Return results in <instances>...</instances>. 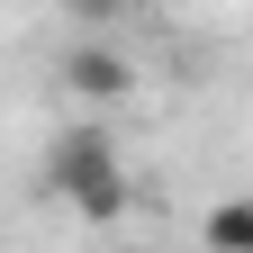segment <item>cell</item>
<instances>
[{"instance_id": "2", "label": "cell", "mask_w": 253, "mask_h": 253, "mask_svg": "<svg viewBox=\"0 0 253 253\" xmlns=\"http://www.w3.org/2000/svg\"><path fill=\"white\" fill-rule=\"evenodd\" d=\"M126 90H136V63L109 45V27H90V37L63 54V100H82V109H109V100H126Z\"/></svg>"}, {"instance_id": "4", "label": "cell", "mask_w": 253, "mask_h": 253, "mask_svg": "<svg viewBox=\"0 0 253 253\" xmlns=\"http://www.w3.org/2000/svg\"><path fill=\"white\" fill-rule=\"evenodd\" d=\"M118 9H126V0H63L73 27H118Z\"/></svg>"}, {"instance_id": "1", "label": "cell", "mask_w": 253, "mask_h": 253, "mask_svg": "<svg viewBox=\"0 0 253 253\" xmlns=\"http://www.w3.org/2000/svg\"><path fill=\"white\" fill-rule=\"evenodd\" d=\"M45 190L63 208H82L90 226H109V217L126 208V163H118V145H109V126L100 118H82V126H63L54 154H45Z\"/></svg>"}, {"instance_id": "3", "label": "cell", "mask_w": 253, "mask_h": 253, "mask_svg": "<svg viewBox=\"0 0 253 253\" xmlns=\"http://www.w3.org/2000/svg\"><path fill=\"white\" fill-rule=\"evenodd\" d=\"M208 244H253V208H217L208 217Z\"/></svg>"}, {"instance_id": "5", "label": "cell", "mask_w": 253, "mask_h": 253, "mask_svg": "<svg viewBox=\"0 0 253 253\" xmlns=\"http://www.w3.org/2000/svg\"><path fill=\"white\" fill-rule=\"evenodd\" d=\"M154 9H181V0H154Z\"/></svg>"}]
</instances>
